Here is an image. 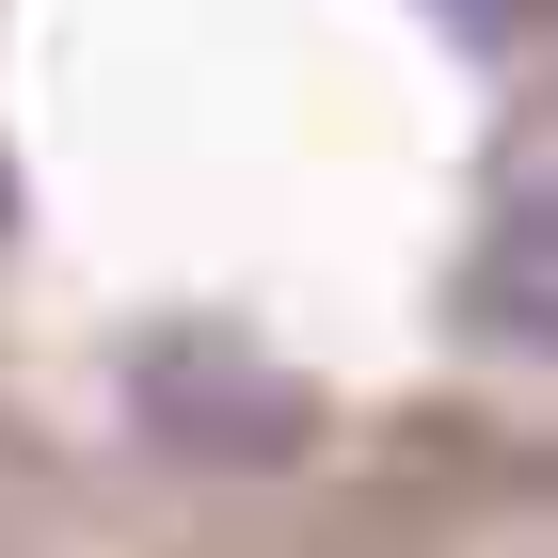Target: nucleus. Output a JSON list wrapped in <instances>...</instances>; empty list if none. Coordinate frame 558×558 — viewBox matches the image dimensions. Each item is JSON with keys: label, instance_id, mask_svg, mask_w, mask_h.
<instances>
[{"label": "nucleus", "instance_id": "f257e3e1", "mask_svg": "<svg viewBox=\"0 0 558 558\" xmlns=\"http://www.w3.org/2000/svg\"><path fill=\"white\" fill-rule=\"evenodd\" d=\"M144 415L175 430V447H208V463H271L303 430V399L271 384L256 351H223V336H192V351H144Z\"/></svg>", "mask_w": 558, "mask_h": 558}]
</instances>
